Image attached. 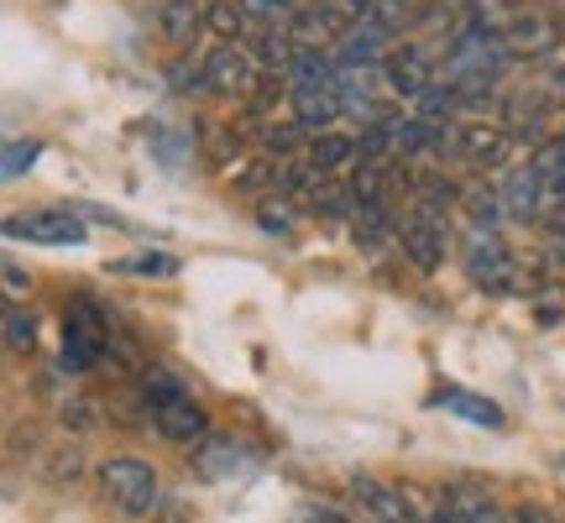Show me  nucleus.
Instances as JSON below:
<instances>
[{
    "label": "nucleus",
    "mask_w": 565,
    "mask_h": 523,
    "mask_svg": "<svg viewBox=\"0 0 565 523\" xmlns=\"http://www.w3.org/2000/svg\"><path fill=\"white\" fill-rule=\"evenodd\" d=\"M42 141H6V179H21L32 162H38Z\"/></svg>",
    "instance_id": "24"
},
{
    "label": "nucleus",
    "mask_w": 565,
    "mask_h": 523,
    "mask_svg": "<svg viewBox=\"0 0 565 523\" xmlns=\"http://www.w3.org/2000/svg\"><path fill=\"white\" fill-rule=\"evenodd\" d=\"M116 345V324L95 299H74L63 309V372H95Z\"/></svg>",
    "instance_id": "1"
},
{
    "label": "nucleus",
    "mask_w": 565,
    "mask_h": 523,
    "mask_svg": "<svg viewBox=\"0 0 565 523\" xmlns=\"http://www.w3.org/2000/svg\"><path fill=\"white\" fill-rule=\"evenodd\" d=\"M89 215L68 210V204H42L26 215H6V236L11 242H32V246H84L89 242Z\"/></svg>",
    "instance_id": "4"
},
{
    "label": "nucleus",
    "mask_w": 565,
    "mask_h": 523,
    "mask_svg": "<svg viewBox=\"0 0 565 523\" xmlns=\"http://www.w3.org/2000/svg\"><path fill=\"white\" fill-rule=\"evenodd\" d=\"M303 523H351L345 513H335V508H309L303 513Z\"/></svg>",
    "instance_id": "29"
},
{
    "label": "nucleus",
    "mask_w": 565,
    "mask_h": 523,
    "mask_svg": "<svg viewBox=\"0 0 565 523\" xmlns=\"http://www.w3.org/2000/svg\"><path fill=\"white\" fill-rule=\"evenodd\" d=\"M398 246L419 273H440L445 252H450V225L435 204H414L404 221H398Z\"/></svg>",
    "instance_id": "5"
},
{
    "label": "nucleus",
    "mask_w": 565,
    "mask_h": 523,
    "mask_svg": "<svg viewBox=\"0 0 565 523\" xmlns=\"http://www.w3.org/2000/svg\"><path fill=\"white\" fill-rule=\"evenodd\" d=\"M424 523H471V519L461 513V503H456V492H450V487H440V492H435V508L424 513Z\"/></svg>",
    "instance_id": "25"
},
{
    "label": "nucleus",
    "mask_w": 565,
    "mask_h": 523,
    "mask_svg": "<svg viewBox=\"0 0 565 523\" xmlns=\"http://www.w3.org/2000/svg\"><path fill=\"white\" fill-rule=\"evenodd\" d=\"M383 74H387V84H393V95L424 100V95L440 84V63H435V53H429L424 42H404V47H393L383 58Z\"/></svg>",
    "instance_id": "8"
},
{
    "label": "nucleus",
    "mask_w": 565,
    "mask_h": 523,
    "mask_svg": "<svg viewBox=\"0 0 565 523\" xmlns=\"http://www.w3.org/2000/svg\"><path fill=\"white\" fill-rule=\"evenodd\" d=\"M466 278L477 282V288H524L519 282V262L508 257V246L492 236V231H477L471 242H466Z\"/></svg>",
    "instance_id": "9"
},
{
    "label": "nucleus",
    "mask_w": 565,
    "mask_h": 523,
    "mask_svg": "<svg viewBox=\"0 0 565 523\" xmlns=\"http://www.w3.org/2000/svg\"><path fill=\"white\" fill-rule=\"evenodd\" d=\"M152 429H158L168 445H200L210 435V414H204V403L194 393H179V398H168L152 408Z\"/></svg>",
    "instance_id": "10"
},
{
    "label": "nucleus",
    "mask_w": 565,
    "mask_h": 523,
    "mask_svg": "<svg viewBox=\"0 0 565 523\" xmlns=\"http://www.w3.org/2000/svg\"><path fill=\"white\" fill-rule=\"evenodd\" d=\"M179 393H189V387L168 372V366H141V398H147V408H158V403L179 398Z\"/></svg>",
    "instance_id": "22"
},
{
    "label": "nucleus",
    "mask_w": 565,
    "mask_h": 523,
    "mask_svg": "<svg viewBox=\"0 0 565 523\" xmlns=\"http://www.w3.org/2000/svg\"><path fill=\"white\" fill-rule=\"evenodd\" d=\"M351 492L372 513V523H424V513L414 508V498H408L404 487H387L377 477H351Z\"/></svg>",
    "instance_id": "12"
},
{
    "label": "nucleus",
    "mask_w": 565,
    "mask_h": 523,
    "mask_svg": "<svg viewBox=\"0 0 565 523\" xmlns=\"http://www.w3.org/2000/svg\"><path fill=\"white\" fill-rule=\"evenodd\" d=\"M498 38H503L513 63H534V58H550V53L561 47V26H555V17H545V11L519 6V11L498 26Z\"/></svg>",
    "instance_id": "7"
},
{
    "label": "nucleus",
    "mask_w": 565,
    "mask_h": 523,
    "mask_svg": "<svg viewBox=\"0 0 565 523\" xmlns=\"http://www.w3.org/2000/svg\"><path fill=\"white\" fill-rule=\"evenodd\" d=\"M303 152H309V162H315L320 173H345V168L362 162V137H351V131H335V126H330V131H315Z\"/></svg>",
    "instance_id": "16"
},
{
    "label": "nucleus",
    "mask_w": 565,
    "mask_h": 523,
    "mask_svg": "<svg viewBox=\"0 0 565 523\" xmlns=\"http://www.w3.org/2000/svg\"><path fill=\"white\" fill-rule=\"evenodd\" d=\"M257 225H263L267 236H294V210L282 204V194H278V189L257 200Z\"/></svg>",
    "instance_id": "23"
},
{
    "label": "nucleus",
    "mask_w": 565,
    "mask_h": 523,
    "mask_svg": "<svg viewBox=\"0 0 565 523\" xmlns=\"http://www.w3.org/2000/svg\"><path fill=\"white\" fill-rule=\"evenodd\" d=\"M158 32L168 47H179V53H189L194 47V38L204 32V6L200 0H162L158 6Z\"/></svg>",
    "instance_id": "15"
},
{
    "label": "nucleus",
    "mask_w": 565,
    "mask_h": 523,
    "mask_svg": "<svg viewBox=\"0 0 565 523\" xmlns=\"http://www.w3.org/2000/svg\"><path fill=\"white\" fill-rule=\"evenodd\" d=\"M242 450L246 445L236 440V435H204V440L194 445V456H189V461H194V471H200L204 482H221V477H236V471L246 466Z\"/></svg>",
    "instance_id": "14"
},
{
    "label": "nucleus",
    "mask_w": 565,
    "mask_h": 523,
    "mask_svg": "<svg viewBox=\"0 0 565 523\" xmlns=\"http://www.w3.org/2000/svg\"><path fill=\"white\" fill-rule=\"evenodd\" d=\"M450 492H456V503H461V513L471 523H513L508 519V508H498V498H492L487 487L461 482V487H450Z\"/></svg>",
    "instance_id": "19"
},
{
    "label": "nucleus",
    "mask_w": 565,
    "mask_h": 523,
    "mask_svg": "<svg viewBox=\"0 0 565 523\" xmlns=\"http://www.w3.org/2000/svg\"><path fill=\"white\" fill-rule=\"evenodd\" d=\"M450 152L461 162H471V168H503L508 152H513V126L466 116V121L450 126Z\"/></svg>",
    "instance_id": "6"
},
{
    "label": "nucleus",
    "mask_w": 565,
    "mask_h": 523,
    "mask_svg": "<svg viewBox=\"0 0 565 523\" xmlns=\"http://www.w3.org/2000/svg\"><path fill=\"white\" fill-rule=\"evenodd\" d=\"M252 26H257V21L242 11V0H210V6H204V32L215 42H246Z\"/></svg>",
    "instance_id": "18"
},
{
    "label": "nucleus",
    "mask_w": 565,
    "mask_h": 523,
    "mask_svg": "<svg viewBox=\"0 0 565 523\" xmlns=\"http://www.w3.org/2000/svg\"><path fill=\"white\" fill-rule=\"evenodd\" d=\"M294 110H299V121L309 126V137L315 131H330V126L345 116V95L335 79L324 84H294Z\"/></svg>",
    "instance_id": "13"
},
{
    "label": "nucleus",
    "mask_w": 565,
    "mask_h": 523,
    "mask_svg": "<svg viewBox=\"0 0 565 523\" xmlns=\"http://www.w3.org/2000/svg\"><path fill=\"white\" fill-rule=\"evenodd\" d=\"M95 477H100V498L116 508V513H126V519H147V513L162 508L158 471L147 461H137V456H110Z\"/></svg>",
    "instance_id": "2"
},
{
    "label": "nucleus",
    "mask_w": 565,
    "mask_h": 523,
    "mask_svg": "<svg viewBox=\"0 0 565 523\" xmlns=\"http://www.w3.org/2000/svg\"><path fill=\"white\" fill-rule=\"evenodd\" d=\"M6 345H11V356H32L38 351V320L21 303H6Z\"/></svg>",
    "instance_id": "21"
},
{
    "label": "nucleus",
    "mask_w": 565,
    "mask_h": 523,
    "mask_svg": "<svg viewBox=\"0 0 565 523\" xmlns=\"http://www.w3.org/2000/svg\"><path fill=\"white\" fill-rule=\"evenodd\" d=\"M267 68L252 58L246 42H221L210 58H204V95H221V100H252L263 89Z\"/></svg>",
    "instance_id": "3"
},
{
    "label": "nucleus",
    "mask_w": 565,
    "mask_h": 523,
    "mask_svg": "<svg viewBox=\"0 0 565 523\" xmlns=\"http://www.w3.org/2000/svg\"><path fill=\"white\" fill-rule=\"evenodd\" d=\"M503 204H508V221H545V210H550V189L545 179H540V168H534V158L519 162L513 173L503 179Z\"/></svg>",
    "instance_id": "11"
},
{
    "label": "nucleus",
    "mask_w": 565,
    "mask_h": 523,
    "mask_svg": "<svg viewBox=\"0 0 565 523\" xmlns=\"http://www.w3.org/2000/svg\"><path fill=\"white\" fill-rule=\"evenodd\" d=\"M498 6H508V11H519V6H529V0H498Z\"/></svg>",
    "instance_id": "30"
},
{
    "label": "nucleus",
    "mask_w": 565,
    "mask_h": 523,
    "mask_svg": "<svg viewBox=\"0 0 565 523\" xmlns=\"http://www.w3.org/2000/svg\"><path fill=\"white\" fill-rule=\"evenodd\" d=\"M26 288H32V278L21 273V262H6V299L17 303L21 293H26Z\"/></svg>",
    "instance_id": "27"
},
{
    "label": "nucleus",
    "mask_w": 565,
    "mask_h": 523,
    "mask_svg": "<svg viewBox=\"0 0 565 523\" xmlns=\"http://www.w3.org/2000/svg\"><path fill=\"white\" fill-rule=\"evenodd\" d=\"M466 215L477 221V231H492V225L508 221V204H503V189H466Z\"/></svg>",
    "instance_id": "20"
},
{
    "label": "nucleus",
    "mask_w": 565,
    "mask_h": 523,
    "mask_svg": "<svg viewBox=\"0 0 565 523\" xmlns=\"http://www.w3.org/2000/svg\"><path fill=\"white\" fill-rule=\"evenodd\" d=\"M435 408L456 414V419L482 424V429H503V408L492 398H482V393H466V387H440V393H435Z\"/></svg>",
    "instance_id": "17"
},
{
    "label": "nucleus",
    "mask_w": 565,
    "mask_h": 523,
    "mask_svg": "<svg viewBox=\"0 0 565 523\" xmlns=\"http://www.w3.org/2000/svg\"><path fill=\"white\" fill-rule=\"evenodd\" d=\"M121 273H179V262L173 257H131V262H121Z\"/></svg>",
    "instance_id": "26"
},
{
    "label": "nucleus",
    "mask_w": 565,
    "mask_h": 523,
    "mask_svg": "<svg viewBox=\"0 0 565 523\" xmlns=\"http://www.w3.org/2000/svg\"><path fill=\"white\" fill-rule=\"evenodd\" d=\"M508 519H513V523H555L545 508H508Z\"/></svg>",
    "instance_id": "28"
}]
</instances>
